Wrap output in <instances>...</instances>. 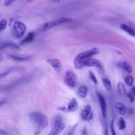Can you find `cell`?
<instances>
[{
    "label": "cell",
    "instance_id": "cell-1",
    "mask_svg": "<svg viewBox=\"0 0 135 135\" xmlns=\"http://www.w3.org/2000/svg\"><path fill=\"white\" fill-rule=\"evenodd\" d=\"M31 120L37 126L38 130H43L49 124V118L44 113L39 111H32L29 114Z\"/></svg>",
    "mask_w": 135,
    "mask_h": 135
},
{
    "label": "cell",
    "instance_id": "cell-2",
    "mask_svg": "<svg viewBox=\"0 0 135 135\" xmlns=\"http://www.w3.org/2000/svg\"><path fill=\"white\" fill-rule=\"evenodd\" d=\"M100 50L98 48L93 47L78 54L74 59L75 68L78 70L82 68L83 67V62L85 60L91 57L94 55L98 54Z\"/></svg>",
    "mask_w": 135,
    "mask_h": 135
},
{
    "label": "cell",
    "instance_id": "cell-3",
    "mask_svg": "<svg viewBox=\"0 0 135 135\" xmlns=\"http://www.w3.org/2000/svg\"><path fill=\"white\" fill-rule=\"evenodd\" d=\"M26 30V25L19 21H15L12 25V34L16 39L21 38Z\"/></svg>",
    "mask_w": 135,
    "mask_h": 135
},
{
    "label": "cell",
    "instance_id": "cell-4",
    "mask_svg": "<svg viewBox=\"0 0 135 135\" xmlns=\"http://www.w3.org/2000/svg\"><path fill=\"white\" fill-rule=\"evenodd\" d=\"M64 82L69 87L74 88L78 84L77 76L74 72L70 70H68L65 73Z\"/></svg>",
    "mask_w": 135,
    "mask_h": 135
},
{
    "label": "cell",
    "instance_id": "cell-5",
    "mask_svg": "<svg viewBox=\"0 0 135 135\" xmlns=\"http://www.w3.org/2000/svg\"><path fill=\"white\" fill-rule=\"evenodd\" d=\"M71 21H72V19L68 17H63L59 18L44 24L43 25L42 30H46L51 28L53 27H55L56 26H57L59 25H60L65 23L70 22Z\"/></svg>",
    "mask_w": 135,
    "mask_h": 135
},
{
    "label": "cell",
    "instance_id": "cell-6",
    "mask_svg": "<svg viewBox=\"0 0 135 135\" xmlns=\"http://www.w3.org/2000/svg\"><path fill=\"white\" fill-rule=\"evenodd\" d=\"M83 66H93V67L98 68L101 70H103V65L101 61L97 60L96 59L91 58V57L85 60L83 62Z\"/></svg>",
    "mask_w": 135,
    "mask_h": 135
},
{
    "label": "cell",
    "instance_id": "cell-7",
    "mask_svg": "<svg viewBox=\"0 0 135 135\" xmlns=\"http://www.w3.org/2000/svg\"><path fill=\"white\" fill-rule=\"evenodd\" d=\"M96 93H97V96L98 101L100 105L102 116L104 118H105L107 115V103H106L105 98L100 92H97Z\"/></svg>",
    "mask_w": 135,
    "mask_h": 135
},
{
    "label": "cell",
    "instance_id": "cell-8",
    "mask_svg": "<svg viewBox=\"0 0 135 135\" xmlns=\"http://www.w3.org/2000/svg\"><path fill=\"white\" fill-rule=\"evenodd\" d=\"M81 116L83 120H91L93 117V113L90 104L86 105L81 112Z\"/></svg>",
    "mask_w": 135,
    "mask_h": 135
},
{
    "label": "cell",
    "instance_id": "cell-9",
    "mask_svg": "<svg viewBox=\"0 0 135 135\" xmlns=\"http://www.w3.org/2000/svg\"><path fill=\"white\" fill-rule=\"evenodd\" d=\"M46 62L49 63L56 72H59L62 69V66L61 62L55 59H50L46 60Z\"/></svg>",
    "mask_w": 135,
    "mask_h": 135
},
{
    "label": "cell",
    "instance_id": "cell-10",
    "mask_svg": "<svg viewBox=\"0 0 135 135\" xmlns=\"http://www.w3.org/2000/svg\"><path fill=\"white\" fill-rule=\"evenodd\" d=\"M65 128V124L63 123L53 126V129L47 134V135H60L61 133L63 131Z\"/></svg>",
    "mask_w": 135,
    "mask_h": 135
},
{
    "label": "cell",
    "instance_id": "cell-11",
    "mask_svg": "<svg viewBox=\"0 0 135 135\" xmlns=\"http://www.w3.org/2000/svg\"><path fill=\"white\" fill-rule=\"evenodd\" d=\"M78 108V103L76 100L73 98L70 100L67 107L68 112H74L77 110Z\"/></svg>",
    "mask_w": 135,
    "mask_h": 135
},
{
    "label": "cell",
    "instance_id": "cell-12",
    "mask_svg": "<svg viewBox=\"0 0 135 135\" xmlns=\"http://www.w3.org/2000/svg\"><path fill=\"white\" fill-rule=\"evenodd\" d=\"M115 108L117 113L121 115H124L126 113L127 110L125 105L121 102H117L115 104Z\"/></svg>",
    "mask_w": 135,
    "mask_h": 135
},
{
    "label": "cell",
    "instance_id": "cell-13",
    "mask_svg": "<svg viewBox=\"0 0 135 135\" xmlns=\"http://www.w3.org/2000/svg\"><path fill=\"white\" fill-rule=\"evenodd\" d=\"M34 36H35V34L34 32H31L28 33L27 34V35L25 36V37L21 41V45H24L32 42L34 40Z\"/></svg>",
    "mask_w": 135,
    "mask_h": 135
},
{
    "label": "cell",
    "instance_id": "cell-14",
    "mask_svg": "<svg viewBox=\"0 0 135 135\" xmlns=\"http://www.w3.org/2000/svg\"><path fill=\"white\" fill-rule=\"evenodd\" d=\"M7 47L14 49L18 50H20V48L18 45L12 42H4L0 44V50Z\"/></svg>",
    "mask_w": 135,
    "mask_h": 135
},
{
    "label": "cell",
    "instance_id": "cell-15",
    "mask_svg": "<svg viewBox=\"0 0 135 135\" xmlns=\"http://www.w3.org/2000/svg\"><path fill=\"white\" fill-rule=\"evenodd\" d=\"M102 84L104 85V88H105V89L107 91H110L111 90V89H112L111 83L110 79H109V78L108 76H103L102 78Z\"/></svg>",
    "mask_w": 135,
    "mask_h": 135
},
{
    "label": "cell",
    "instance_id": "cell-16",
    "mask_svg": "<svg viewBox=\"0 0 135 135\" xmlns=\"http://www.w3.org/2000/svg\"><path fill=\"white\" fill-rule=\"evenodd\" d=\"M120 28L130 35L135 36V31L133 29L130 28L129 26H128L127 25L122 24L120 25Z\"/></svg>",
    "mask_w": 135,
    "mask_h": 135
},
{
    "label": "cell",
    "instance_id": "cell-17",
    "mask_svg": "<svg viewBox=\"0 0 135 135\" xmlns=\"http://www.w3.org/2000/svg\"><path fill=\"white\" fill-rule=\"evenodd\" d=\"M118 66L120 68L123 69L127 72L130 73L132 71V69L131 66L126 62H121L118 63Z\"/></svg>",
    "mask_w": 135,
    "mask_h": 135
},
{
    "label": "cell",
    "instance_id": "cell-18",
    "mask_svg": "<svg viewBox=\"0 0 135 135\" xmlns=\"http://www.w3.org/2000/svg\"><path fill=\"white\" fill-rule=\"evenodd\" d=\"M117 90L118 94L120 96H123L126 93V88L124 84L122 82H119L117 83Z\"/></svg>",
    "mask_w": 135,
    "mask_h": 135
},
{
    "label": "cell",
    "instance_id": "cell-19",
    "mask_svg": "<svg viewBox=\"0 0 135 135\" xmlns=\"http://www.w3.org/2000/svg\"><path fill=\"white\" fill-rule=\"evenodd\" d=\"M117 126L119 130H123L126 128V121L122 117H120L119 118L117 122Z\"/></svg>",
    "mask_w": 135,
    "mask_h": 135
},
{
    "label": "cell",
    "instance_id": "cell-20",
    "mask_svg": "<svg viewBox=\"0 0 135 135\" xmlns=\"http://www.w3.org/2000/svg\"><path fill=\"white\" fill-rule=\"evenodd\" d=\"M87 92H88V89L86 86L85 85L80 86L78 89L79 95L81 98H85L86 96Z\"/></svg>",
    "mask_w": 135,
    "mask_h": 135
},
{
    "label": "cell",
    "instance_id": "cell-21",
    "mask_svg": "<svg viewBox=\"0 0 135 135\" xmlns=\"http://www.w3.org/2000/svg\"><path fill=\"white\" fill-rule=\"evenodd\" d=\"M11 57L14 60L16 61H25L30 60L31 57L30 56H16L11 55Z\"/></svg>",
    "mask_w": 135,
    "mask_h": 135
},
{
    "label": "cell",
    "instance_id": "cell-22",
    "mask_svg": "<svg viewBox=\"0 0 135 135\" xmlns=\"http://www.w3.org/2000/svg\"><path fill=\"white\" fill-rule=\"evenodd\" d=\"M124 80L126 84L128 86H132L133 85V84L134 82V79L132 76H131L130 75H126L124 78Z\"/></svg>",
    "mask_w": 135,
    "mask_h": 135
},
{
    "label": "cell",
    "instance_id": "cell-23",
    "mask_svg": "<svg viewBox=\"0 0 135 135\" xmlns=\"http://www.w3.org/2000/svg\"><path fill=\"white\" fill-rule=\"evenodd\" d=\"M63 123V119L62 117L60 115H56L54 119V122H53V126H57L59 124H60L61 123Z\"/></svg>",
    "mask_w": 135,
    "mask_h": 135
},
{
    "label": "cell",
    "instance_id": "cell-24",
    "mask_svg": "<svg viewBox=\"0 0 135 135\" xmlns=\"http://www.w3.org/2000/svg\"><path fill=\"white\" fill-rule=\"evenodd\" d=\"M7 21L6 19H3L0 21V32L3 31L6 27Z\"/></svg>",
    "mask_w": 135,
    "mask_h": 135
},
{
    "label": "cell",
    "instance_id": "cell-25",
    "mask_svg": "<svg viewBox=\"0 0 135 135\" xmlns=\"http://www.w3.org/2000/svg\"><path fill=\"white\" fill-rule=\"evenodd\" d=\"M89 77L91 79V80L93 82V83H94L95 84H97L98 81H97L96 76H95L93 72H92L91 71H89Z\"/></svg>",
    "mask_w": 135,
    "mask_h": 135
},
{
    "label": "cell",
    "instance_id": "cell-26",
    "mask_svg": "<svg viewBox=\"0 0 135 135\" xmlns=\"http://www.w3.org/2000/svg\"><path fill=\"white\" fill-rule=\"evenodd\" d=\"M110 130H111V135H117L114 127V120H112L110 123Z\"/></svg>",
    "mask_w": 135,
    "mask_h": 135
},
{
    "label": "cell",
    "instance_id": "cell-27",
    "mask_svg": "<svg viewBox=\"0 0 135 135\" xmlns=\"http://www.w3.org/2000/svg\"><path fill=\"white\" fill-rule=\"evenodd\" d=\"M74 129H75V128L73 127V128L67 130L66 132H64L63 135H74Z\"/></svg>",
    "mask_w": 135,
    "mask_h": 135
},
{
    "label": "cell",
    "instance_id": "cell-28",
    "mask_svg": "<svg viewBox=\"0 0 135 135\" xmlns=\"http://www.w3.org/2000/svg\"><path fill=\"white\" fill-rule=\"evenodd\" d=\"M16 0H5L4 4L6 6H9L14 3Z\"/></svg>",
    "mask_w": 135,
    "mask_h": 135
},
{
    "label": "cell",
    "instance_id": "cell-29",
    "mask_svg": "<svg viewBox=\"0 0 135 135\" xmlns=\"http://www.w3.org/2000/svg\"><path fill=\"white\" fill-rule=\"evenodd\" d=\"M12 70V69H9L8 70L4 72H3V73H0V79L3 78H4V77H5L6 76H7V75L10 73V72H11Z\"/></svg>",
    "mask_w": 135,
    "mask_h": 135
},
{
    "label": "cell",
    "instance_id": "cell-30",
    "mask_svg": "<svg viewBox=\"0 0 135 135\" xmlns=\"http://www.w3.org/2000/svg\"><path fill=\"white\" fill-rule=\"evenodd\" d=\"M127 97L129 98L130 102H134V97L131 93H127Z\"/></svg>",
    "mask_w": 135,
    "mask_h": 135
},
{
    "label": "cell",
    "instance_id": "cell-31",
    "mask_svg": "<svg viewBox=\"0 0 135 135\" xmlns=\"http://www.w3.org/2000/svg\"><path fill=\"white\" fill-rule=\"evenodd\" d=\"M57 110H60V111H63V112H68L67 111V108L65 107H58L57 108Z\"/></svg>",
    "mask_w": 135,
    "mask_h": 135
},
{
    "label": "cell",
    "instance_id": "cell-32",
    "mask_svg": "<svg viewBox=\"0 0 135 135\" xmlns=\"http://www.w3.org/2000/svg\"><path fill=\"white\" fill-rule=\"evenodd\" d=\"M82 135H88L87 130L85 128H84L82 130Z\"/></svg>",
    "mask_w": 135,
    "mask_h": 135
},
{
    "label": "cell",
    "instance_id": "cell-33",
    "mask_svg": "<svg viewBox=\"0 0 135 135\" xmlns=\"http://www.w3.org/2000/svg\"><path fill=\"white\" fill-rule=\"evenodd\" d=\"M0 135H9V134L6 131L2 130H0Z\"/></svg>",
    "mask_w": 135,
    "mask_h": 135
},
{
    "label": "cell",
    "instance_id": "cell-34",
    "mask_svg": "<svg viewBox=\"0 0 135 135\" xmlns=\"http://www.w3.org/2000/svg\"><path fill=\"white\" fill-rule=\"evenodd\" d=\"M135 97V86H133L131 89V91L130 92Z\"/></svg>",
    "mask_w": 135,
    "mask_h": 135
},
{
    "label": "cell",
    "instance_id": "cell-35",
    "mask_svg": "<svg viewBox=\"0 0 135 135\" xmlns=\"http://www.w3.org/2000/svg\"><path fill=\"white\" fill-rule=\"evenodd\" d=\"M6 102V100L5 99H2L0 100V107L4 104Z\"/></svg>",
    "mask_w": 135,
    "mask_h": 135
},
{
    "label": "cell",
    "instance_id": "cell-36",
    "mask_svg": "<svg viewBox=\"0 0 135 135\" xmlns=\"http://www.w3.org/2000/svg\"><path fill=\"white\" fill-rule=\"evenodd\" d=\"M67 1V0H51V1H52L53 3H59L62 1Z\"/></svg>",
    "mask_w": 135,
    "mask_h": 135
},
{
    "label": "cell",
    "instance_id": "cell-37",
    "mask_svg": "<svg viewBox=\"0 0 135 135\" xmlns=\"http://www.w3.org/2000/svg\"><path fill=\"white\" fill-rule=\"evenodd\" d=\"M40 130L37 129V130L35 131V133H34V135H38V134H40Z\"/></svg>",
    "mask_w": 135,
    "mask_h": 135
},
{
    "label": "cell",
    "instance_id": "cell-38",
    "mask_svg": "<svg viewBox=\"0 0 135 135\" xmlns=\"http://www.w3.org/2000/svg\"><path fill=\"white\" fill-rule=\"evenodd\" d=\"M35 1H36V0H26V1H27L28 3H33V2Z\"/></svg>",
    "mask_w": 135,
    "mask_h": 135
},
{
    "label": "cell",
    "instance_id": "cell-39",
    "mask_svg": "<svg viewBox=\"0 0 135 135\" xmlns=\"http://www.w3.org/2000/svg\"><path fill=\"white\" fill-rule=\"evenodd\" d=\"M3 60V56L1 55V54H0V62L2 61Z\"/></svg>",
    "mask_w": 135,
    "mask_h": 135
}]
</instances>
